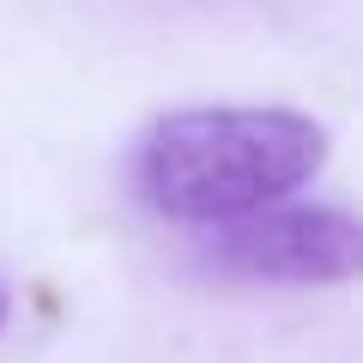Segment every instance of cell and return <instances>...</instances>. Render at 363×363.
<instances>
[{
	"label": "cell",
	"instance_id": "obj_1",
	"mask_svg": "<svg viewBox=\"0 0 363 363\" xmlns=\"http://www.w3.org/2000/svg\"><path fill=\"white\" fill-rule=\"evenodd\" d=\"M327 164V128L297 109H176L133 152V188L157 218L218 224L297 194Z\"/></svg>",
	"mask_w": 363,
	"mask_h": 363
},
{
	"label": "cell",
	"instance_id": "obj_2",
	"mask_svg": "<svg viewBox=\"0 0 363 363\" xmlns=\"http://www.w3.org/2000/svg\"><path fill=\"white\" fill-rule=\"evenodd\" d=\"M206 267L255 285H345L363 267V230L339 206H255L242 218L200 224Z\"/></svg>",
	"mask_w": 363,
	"mask_h": 363
},
{
	"label": "cell",
	"instance_id": "obj_3",
	"mask_svg": "<svg viewBox=\"0 0 363 363\" xmlns=\"http://www.w3.org/2000/svg\"><path fill=\"white\" fill-rule=\"evenodd\" d=\"M6 315H13V297H6V285H0V327H6Z\"/></svg>",
	"mask_w": 363,
	"mask_h": 363
}]
</instances>
